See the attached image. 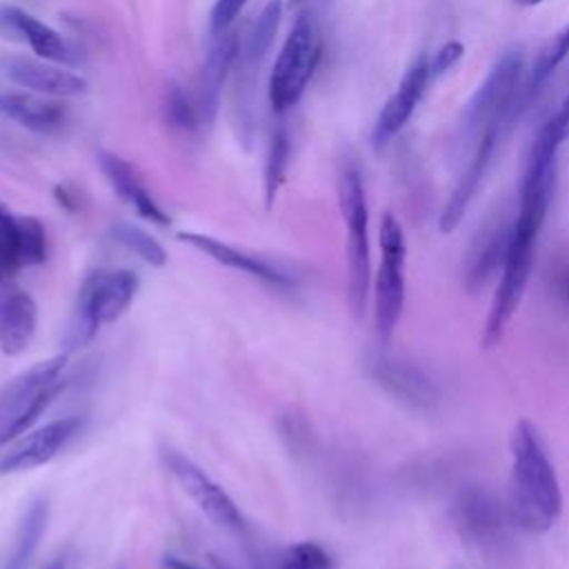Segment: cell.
<instances>
[{
    "instance_id": "6da1fadb",
    "label": "cell",
    "mask_w": 569,
    "mask_h": 569,
    "mask_svg": "<svg viewBox=\"0 0 569 569\" xmlns=\"http://www.w3.org/2000/svg\"><path fill=\"white\" fill-rule=\"evenodd\" d=\"M509 453L511 518L529 533H545L562 513V489L556 467L533 422L525 418L518 420L509 438Z\"/></svg>"
},
{
    "instance_id": "7a4b0ae2",
    "label": "cell",
    "mask_w": 569,
    "mask_h": 569,
    "mask_svg": "<svg viewBox=\"0 0 569 569\" xmlns=\"http://www.w3.org/2000/svg\"><path fill=\"white\" fill-rule=\"evenodd\" d=\"M138 287L140 280L129 269L91 271L78 289L76 307L62 336V347L67 351L87 347L104 325L116 322L131 307Z\"/></svg>"
},
{
    "instance_id": "3957f363",
    "label": "cell",
    "mask_w": 569,
    "mask_h": 569,
    "mask_svg": "<svg viewBox=\"0 0 569 569\" xmlns=\"http://www.w3.org/2000/svg\"><path fill=\"white\" fill-rule=\"evenodd\" d=\"M540 224L529 222L525 218L513 220L509 231L507 253L498 273V284L489 305L485 331H482V347L493 349L502 340L511 318L516 316L525 289L529 284V276L536 262V244L540 236Z\"/></svg>"
},
{
    "instance_id": "277c9868",
    "label": "cell",
    "mask_w": 569,
    "mask_h": 569,
    "mask_svg": "<svg viewBox=\"0 0 569 569\" xmlns=\"http://www.w3.org/2000/svg\"><path fill=\"white\" fill-rule=\"evenodd\" d=\"M67 367V353H56L44 358L13 380H9L0 391V447L20 438L33 427L42 411L53 402L62 387V373Z\"/></svg>"
},
{
    "instance_id": "5b68a950",
    "label": "cell",
    "mask_w": 569,
    "mask_h": 569,
    "mask_svg": "<svg viewBox=\"0 0 569 569\" xmlns=\"http://www.w3.org/2000/svg\"><path fill=\"white\" fill-rule=\"evenodd\" d=\"M322 53V36L311 11H302L273 62L269 76V102L276 113H284L302 98Z\"/></svg>"
},
{
    "instance_id": "8992f818",
    "label": "cell",
    "mask_w": 569,
    "mask_h": 569,
    "mask_svg": "<svg viewBox=\"0 0 569 569\" xmlns=\"http://www.w3.org/2000/svg\"><path fill=\"white\" fill-rule=\"evenodd\" d=\"M340 211L347 227V300L353 316H362L371 284L369 251V209L365 184L358 169L349 167L340 176L338 187Z\"/></svg>"
},
{
    "instance_id": "52a82bcc",
    "label": "cell",
    "mask_w": 569,
    "mask_h": 569,
    "mask_svg": "<svg viewBox=\"0 0 569 569\" xmlns=\"http://www.w3.org/2000/svg\"><path fill=\"white\" fill-rule=\"evenodd\" d=\"M380 264L373 284V320L378 342L389 345L405 307V262L407 240L402 224L391 211H385L378 229Z\"/></svg>"
},
{
    "instance_id": "ba28073f",
    "label": "cell",
    "mask_w": 569,
    "mask_h": 569,
    "mask_svg": "<svg viewBox=\"0 0 569 569\" xmlns=\"http://www.w3.org/2000/svg\"><path fill=\"white\" fill-rule=\"evenodd\" d=\"M525 71L522 47L507 49L489 69L482 84L473 91L465 107L462 122L469 131L485 129L498 118H511L518 104V87Z\"/></svg>"
},
{
    "instance_id": "9c48e42d",
    "label": "cell",
    "mask_w": 569,
    "mask_h": 569,
    "mask_svg": "<svg viewBox=\"0 0 569 569\" xmlns=\"http://www.w3.org/2000/svg\"><path fill=\"white\" fill-rule=\"evenodd\" d=\"M162 458L180 489L193 500V505L211 525L229 533H242L247 529L244 518L229 493L218 482H213L191 458L176 449H164Z\"/></svg>"
},
{
    "instance_id": "30bf717a",
    "label": "cell",
    "mask_w": 569,
    "mask_h": 569,
    "mask_svg": "<svg viewBox=\"0 0 569 569\" xmlns=\"http://www.w3.org/2000/svg\"><path fill=\"white\" fill-rule=\"evenodd\" d=\"M565 136L556 127V122L549 118L540 131L536 133L525 171H522V184H520V209L547 216L553 187H556V167H558V149L562 144Z\"/></svg>"
},
{
    "instance_id": "8fae6325",
    "label": "cell",
    "mask_w": 569,
    "mask_h": 569,
    "mask_svg": "<svg viewBox=\"0 0 569 569\" xmlns=\"http://www.w3.org/2000/svg\"><path fill=\"white\" fill-rule=\"evenodd\" d=\"M80 416H67L22 433V438L0 456V473H22L51 462L80 433Z\"/></svg>"
},
{
    "instance_id": "7c38bea8",
    "label": "cell",
    "mask_w": 569,
    "mask_h": 569,
    "mask_svg": "<svg viewBox=\"0 0 569 569\" xmlns=\"http://www.w3.org/2000/svg\"><path fill=\"white\" fill-rule=\"evenodd\" d=\"M511 118H498L493 122H489L485 129H482V136L478 140V147L473 151V158L469 160L467 169L462 171V176L458 178L442 213H440V220H438V229L442 233H451L465 218L467 209L471 207L489 167H491V160H493V153H496V147H498V140L507 127Z\"/></svg>"
},
{
    "instance_id": "4fadbf2b",
    "label": "cell",
    "mask_w": 569,
    "mask_h": 569,
    "mask_svg": "<svg viewBox=\"0 0 569 569\" xmlns=\"http://www.w3.org/2000/svg\"><path fill=\"white\" fill-rule=\"evenodd\" d=\"M367 369L382 389H387L407 407L431 411L438 405L440 391L436 382L418 365L387 353H376L369 358Z\"/></svg>"
},
{
    "instance_id": "5bb4252c",
    "label": "cell",
    "mask_w": 569,
    "mask_h": 569,
    "mask_svg": "<svg viewBox=\"0 0 569 569\" xmlns=\"http://www.w3.org/2000/svg\"><path fill=\"white\" fill-rule=\"evenodd\" d=\"M431 80L429 73V58L420 56L400 78L396 91L389 96V100L382 104L373 131H371V144L376 151H382L396 136L398 131L407 124V120L413 116L418 102L422 100L427 84Z\"/></svg>"
},
{
    "instance_id": "9a60e30c",
    "label": "cell",
    "mask_w": 569,
    "mask_h": 569,
    "mask_svg": "<svg viewBox=\"0 0 569 569\" xmlns=\"http://www.w3.org/2000/svg\"><path fill=\"white\" fill-rule=\"evenodd\" d=\"M0 69L11 82L20 84L22 89L51 96V98L80 96L89 89V82L80 73H73L60 67L58 62H49V60L7 53L0 58Z\"/></svg>"
},
{
    "instance_id": "2e32d148",
    "label": "cell",
    "mask_w": 569,
    "mask_h": 569,
    "mask_svg": "<svg viewBox=\"0 0 569 569\" xmlns=\"http://www.w3.org/2000/svg\"><path fill=\"white\" fill-rule=\"evenodd\" d=\"M240 53V38L229 29L222 36L213 38V44L207 51L204 64L200 69L198 78V89L193 93L198 116H200V127H211L220 107V96L224 80L238 60Z\"/></svg>"
},
{
    "instance_id": "e0dca14e",
    "label": "cell",
    "mask_w": 569,
    "mask_h": 569,
    "mask_svg": "<svg viewBox=\"0 0 569 569\" xmlns=\"http://www.w3.org/2000/svg\"><path fill=\"white\" fill-rule=\"evenodd\" d=\"M178 240L191 244L193 249L207 253L209 258H213L216 262L224 264V267H231L236 271H244L267 284H273V287H293L296 284V278L284 271L282 267L269 262L267 258H260V256H253L249 251H242L233 244H227L213 236H207V233H198V231H180L178 233Z\"/></svg>"
},
{
    "instance_id": "ac0fdd59",
    "label": "cell",
    "mask_w": 569,
    "mask_h": 569,
    "mask_svg": "<svg viewBox=\"0 0 569 569\" xmlns=\"http://www.w3.org/2000/svg\"><path fill=\"white\" fill-rule=\"evenodd\" d=\"M0 29L20 36L42 60L58 64H69L78 60L76 51L56 29L18 7H0Z\"/></svg>"
},
{
    "instance_id": "d6986e66",
    "label": "cell",
    "mask_w": 569,
    "mask_h": 569,
    "mask_svg": "<svg viewBox=\"0 0 569 569\" xmlns=\"http://www.w3.org/2000/svg\"><path fill=\"white\" fill-rule=\"evenodd\" d=\"M98 164L102 169V173L107 176L109 184L113 187V191L144 220L153 222V224H160V227H167L171 222V218L162 211V207L153 200V196L149 193V189L144 187V182L138 178V173L133 171V167L111 153V151H104L100 149L98 151Z\"/></svg>"
},
{
    "instance_id": "ffe728a7",
    "label": "cell",
    "mask_w": 569,
    "mask_h": 569,
    "mask_svg": "<svg viewBox=\"0 0 569 569\" xmlns=\"http://www.w3.org/2000/svg\"><path fill=\"white\" fill-rule=\"evenodd\" d=\"M0 113L20 127L38 133H49L64 122L67 109L58 98L33 91L0 93Z\"/></svg>"
},
{
    "instance_id": "44dd1931",
    "label": "cell",
    "mask_w": 569,
    "mask_h": 569,
    "mask_svg": "<svg viewBox=\"0 0 569 569\" xmlns=\"http://www.w3.org/2000/svg\"><path fill=\"white\" fill-rule=\"evenodd\" d=\"M38 305L27 291L0 296V351L7 356L22 353L36 336Z\"/></svg>"
},
{
    "instance_id": "7402d4cb",
    "label": "cell",
    "mask_w": 569,
    "mask_h": 569,
    "mask_svg": "<svg viewBox=\"0 0 569 569\" xmlns=\"http://www.w3.org/2000/svg\"><path fill=\"white\" fill-rule=\"evenodd\" d=\"M47 522H49L47 498L42 496L33 498L18 520L13 540L9 542L7 551L0 556V569H27L47 531Z\"/></svg>"
},
{
    "instance_id": "603a6c76",
    "label": "cell",
    "mask_w": 569,
    "mask_h": 569,
    "mask_svg": "<svg viewBox=\"0 0 569 569\" xmlns=\"http://www.w3.org/2000/svg\"><path fill=\"white\" fill-rule=\"evenodd\" d=\"M509 231L511 227L493 224L487 231H482L480 238L473 242L465 264V280L469 291L482 289L496 276V271L500 273L509 244Z\"/></svg>"
},
{
    "instance_id": "cb8c5ba5",
    "label": "cell",
    "mask_w": 569,
    "mask_h": 569,
    "mask_svg": "<svg viewBox=\"0 0 569 569\" xmlns=\"http://www.w3.org/2000/svg\"><path fill=\"white\" fill-rule=\"evenodd\" d=\"M456 525L471 542H489L500 531V511L493 498L485 491L471 489L462 493L453 507Z\"/></svg>"
},
{
    "instance_id": "d4e9b609",
    "label": "cell",
    "mask_w": 569,
    "mask_h": 569,
    "mask_svg": "<svg viewBox=\"0 0 569 569\" xmlns=\"http://www.w3.org/2000/svg\"><path fill=\"white\" fill-rule=\"evenodd\" d=\"M282 13H284V2L282 0H269L262 7L260 16L256 18V22L251 24V29L247 33V40L240 42L238 58H240L242 67H256L269 53V49L276 40Z\"/></svg>"
},
{
    "instance_id": "484cf974",
    "label": "cell",
    "mask_w": 569,
    "mask_h": 569,
    "mask_svg": "<svg viewBox=\"0 0 569 569\" xmlns=\"http://www.w3.org/2000/svg\"><path fill=\"white\" fill-rule=\"evenodd\" d=\"M24 264L20 216L0 202V282H9Z\"/></svg>"
},
{
    "instance_id": "4316f807",
    "label": "cell",
    "mask_w": 569,
    "mask_h": 569,
    "mask_svg": "<svg viewBox=\"0 0 569 569\" xmlns=\"http://www.w3.org/2000/svg\"><path fill=\"white\" fill-rule=\"evenodd\" d=\"M111 238L151 267H162L167 262L164 247L151 233H147L144 229H140L136 224H129V222L113 224L111 227Z\"/></svg>"
},
{
    "instance_id": "83f0119b",
    "label": "cell",
    "mask_w": 569,
    "mask_h": 569,
    "mask_svg": "<svg viewBox=\"0 0 569 569\" xmlns=\"http://www.w3.org/2000/svg\"><path fill=\"white\" fill-rule=\"evenodd\" d=\"M276 569H336V560L322 545L302 540L280 551Z\"/></svg>"
},
{
    "instance_id": "f1b7e54d",
    "label": "cell",
    "mask_w": 569,
    "mask_h": 569,
    "mask_svg": "<svg viewBox=\"0 0 569 569\" xmlns=\"http://www.w3.org/2000/svg\"><path fill=\"white\" fill-rule=\"evenodd\" d=\"M287 164H289V138H287V131L280 127L271 136L267 167H264V200H267V207H271L276 196H278V189H280V184L284 180V173H287Z\"/></svg>"
},
{
    "instance_id": "f546056e",
    "label": "cell",
    "mask_w": 569,
    "mask_h": 569,
    "mask_svg": "<svg viewBox=\"0 0 569 569\" xmlns=\"http://www.w3.org/2000/svg\"><path fill=\"white\" fill-rule=\"evenodd\" d=\"M569 56V24L562 27L556 38L540 51L531 76H529V84H527V93L538 91V87H542V82L558 69V64Z\"/></svg>"
},
{
    "instance_id": "4dcf8cb0",
    "label": "cell",
    "mask_w": 569,
    "mask_h": 569,
    "mask_svg": "<svg viewBox=\"0 0 569 569\" xmlns=\"http://www.w3.org/2000/svg\"><path fill=\"white\" fill-rule=\"evenodd\" d=\"M167 116L173 127L182 131H193L200 127V116L196 107V98L189 96L182 87L173 84L167 93Z\"/></svg>"
},
{
    "instance_id": "1f68e13d",
    "label": "cell",
    "mask_w": 569,
    "mask_h": 569,
    "mask_svg": "<svg viewBox=\"0 0 569 569\" xmlns=\"http://www.w3.org/2000/svg\"><path fill=\"white\" fill-rule=\"evenodd\" d=\"M20 238H22V253L24 264L33 267L44 262L47 258V233L38 218L20 216Z\"/></svg>"
},
{
    "instance_id": "d6a6232c",
    "label": "cell",
    "mask_w": 569,
    "mask_h": 569,
    "mask_svg": "<svg viewBox=\"0 0 569 569\" xmlns=\"http://www.w3.org/2000/svg\"><path fill=\"white\" fill-rule=\"evenodd\" d=\"M244 4H247V0H216L211 16H209L211 38H218L224 31H229V27L233 24V20L238 18V13L242 11Z\"/></svg>"
},
{
    "instance_id": "836d02e7",
    "label": "cell",
    "mask_w": 569,
    "mask_h": 569,
    "mask_svg": "<svg viewBox=\"0 0 569 569\" xmlns=\"http://www.w3.org/2000/svg\"><path fill=\"white\" fill-rule=\"evenodd\" d=\"M462 56H465V44H462V42L451 40V42L442 44V47L433 53V58H429V73H431V78L442 76L445 71H449Z\"/></svg>"
},
{
    "instance_id": "e575fe53",
    "label": "cell",
    "mask_w": 569,
    "mask_h": 569,
    "mask_svg": "<svg viewBox=\"0 0 569 569\" xmlns=\"http://www.w3.org/2000/svg\"><path fill=\"white\" fill-rule=\"evenodd\" d=\"M551 120L556 122V127L562 131V136L567 138L569 136V91L565 93L558 111L551 116Z\"/></svg>"
},
{
    "instance_id": "d590c367",
    "label": "cell",
    "mask_w": 569,
    "mask_h": 569,
    "mask_svg": "<svg viewBox=\"0 0 569 569\" xmlns=\"http://www.w3.org/2000/svg\"><path fill=\"white\" fill-rule=\"evenodd\" d=\"M162 567H164V569H209V567L196 565V562L184 560V558H178V556H167V558L162 560Z\"/></svg>"
},
{
    "instance_id": "8d00e7d4",
    "label": "cell",
    "mask_w": 569,
    "mask_h": 569,
    "mask_svg": "<svg viewBox=\"0 0 569 569\" xmlns=\"http://www.w3.org/2000/svg\"><path fill=\"white\" fill-rule=\"evenodd\" d=\"M40 569H64V558L62 556H58V558H51L44 567H40Z\"/></svg>"
},
{
    "instance_id": "74e56055",
    "label": "cell",
    "mask_w": 569,
    "mask_h": 569,
    "mask_svg": "<svg viewBox=\"0 0 569 569\" xmlns=\"http://www.w3.org/2000/svg\"><path fill=\"white\" fill-rule=\"evenodd\" d=\"M516 4H520V7H536V4H540L542 0H513Z\"/></svg>"
},
{
    "instance_id": "f35d334b",
    "label": "cell",
    "mask_w": 569,
    "mask_h": 569,
    "mask_svg": "<svg viewBox=\"0 0 569 569\" xmlns=\"http://www.w3.org/2000/svg\"><path fill=\"white\" fill-rule=\"evenodd\" d=\"M307 2H313V0H291L293 7H300V4H307Z\"/></svg>"
}]
</instances>
